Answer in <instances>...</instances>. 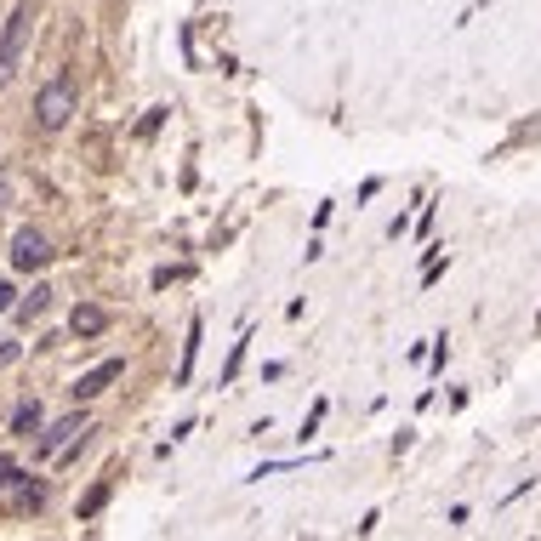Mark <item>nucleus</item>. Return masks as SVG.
I'll use <instances>...</instances> for the list:
<instances>
[{
    "label": "nucleus",
    "instance_id": "obj_13",
    "mask_svg": "<svg viewBox=\"0 0 541 541\" xmlns=\"http://www.w3.org/2000/svg\"><path fill=\"white\" fill-rule=\"evenodd\" d=\"M0 308H12V285H0Z\"/></svg>",
    "mask_w": 541,
    "mask_h": 541
},
{
    "label": "nucleus",
    "instance_id": "obj_7",
    "mask_svg": "<svg viewBox=\"0 0 541 541\" xmlns=\"http://www.w3.org/2000/svg\"><path fill=\"white\" fill-rule=\"evenodd\" d=\"M35 427H40V405H23L12 416V433H23V439H35Z\"/></svg>",
    "mask_w": 541,
    "mask_h": 541
},
{
    "label": "nucleus",
    "instance_id": "obj_2",
    "mask_svg": "<svg viewBox=\"0 0 541 541\" xmlns=\"http://www.w3.org/2000/svg\"><path fill=\"white\" fill-rule=\"evenodd\" d=\"M69 114H74V91H69V80H52V86L35 97V126H40V131H63Z\"/></svg>",
    "mask_w": 541,
    "mask_h": 541
},
{
    "label": "nucleus",
    "instance_id": "obj_3",
    "mask_svg": "<svg viewBox=\"0 0 541 541\" xmlns=\"http://www.w3.org/2000/svg\"><path fill=\"white\" fill-rule=\"evenodd\" d=\"M74 433H86V416H63V422H57L52 433H40V439H35V451H40L46 461H57V456H63L69 444H74Z\"/></svg>",
    "mask_w": 541,
    "mask_h": 541
},
{
    "label": "nucleus",
    "instance_id": "obj_12",
    "mask_svg": "<svg viewBox=\"0 0 541 541\" xmlns=\"http://www.w3.org/2000/svg\"><path fill=\"white\" fill-rule=\"evenodd\" d=\"M12 359H18V348H12V342H0V365H12Z\"/></svg>",
    "mask_w": 541,
    "mask_h": 541
},
{
    "label": "nucleus",
    "instance_id": "obj_6",
    "mask_svg": "<svg viewBox=\"0 0 541 541\" xmlns=\"http://www.w3.org/2000/svg\"><path fill=\"white\" fill-rule=\"evenodd\" d=\"M69 331H74V336H103V331H108V314H103V308H74Z\"/></svg>",
    "mask_w": 541,
    "mask_h": 541
},
{
    "label": "nucleus",
    "instance_id": "obj_4",
    "mask_svg": "<svg viewBox=\"0 0 541 541\" xmlns=\"http://www.w3.org/2000/svg\"><path fill=\"white\" fill-rule=\"evenodd\" d=\"M46 257H52V245H46V234H35V228H23V234L12 240V268L35 274V268H40Z\"/></svg>",
    "mask_w": 541,
    "mask_h": 541
},
{
    "label": "nucleus",
    "instance_id": "obj_10",
    "mask_svg": "<svg viewBox=\"0 0 541 541\" xmlns=\"http://www.w3.org/2000/svg\"><path fill=\"white\" fill-rule=\"evenodd\" d=\"M12 478H18V468H12V461H6V456H0V490H6V485H12Z\"/></svg>",
    "mask_w": 541,
    "mask_h": 541
},
{
    "label": "nucleus",
    "instance_id": "obj_9",
    "mask_svg": "<svg viewBox=\"0 0 541 541\" xmlns=\"http://www.w3.org/2000/svg\"><path fill=\"white\" fill-rule=\"evenodd\" d=\"M108 502V485H97V490H91V496L80 502V519H91V513H97V507Z\"/></svg>",
    "mask_w": 541,
    "mask_h": 541
},
{
    "label": "nucleus",
    "instance_id": "obj_1",
    "mask_svg": "<svg viewBox=\"0 0 541 541\" xmlns=\"http://www.w3.org/2000/svg\"><path fill=\"white\" fill-rule=\"evenodd\" d=\"M29 29H35V6H23L6 18V29H0V86L18 74V63H23V46H29Z\"/></svg>",
    "mask_w": 541,
    "mask_h": 541
},
{
    "label": "nucleus",
    "instance_id": "obj_8",
    "mask_svg": "<svg viewBox=\"0 0 541 541\" xmlns=\"http://www.w3.org/2000/svg\"><path fill=\"white\" fill-rule=\"evenodd\" d=\"M46 302H52V291H46V285H35V297H29V302L18 308V314H23V319H40V314H46Z\"/></svg>",
    "mask_w": 541,
    "mask_h": 541
},
{
    "label": "nucleus",
    "instance_id": "obj_5",
    "mask_svg": "<svg viewBox=\"0 0 541 541\" xmlns=\"http://www.w3.org/2000/svg\"><path fill=\"white\" fill-rule=\"evenodd\" d=\"M120 370H126V365H120V359H103V365H91V370H86V376H80V382H74V399H97V393L108 388V382H114V376H120Z\"/></svg>",
    "mask_w": 541,
    "mask_h": 541
},
{
    "label": "nucleus",
    "instance_id": "obj_11",
    "mask_svg": "<svg viewBox=\"0 0 541 541\" xmlns=\"http://www.w3.org/2000/svg\"><path fill=\"white\" fill-rule=\"evenodd\" d=\"M6 206H12V177L0 172V211H6Z\"/></svg>",
    "mask_w": 541,
    "mask_h": 541
}]
</instances>
